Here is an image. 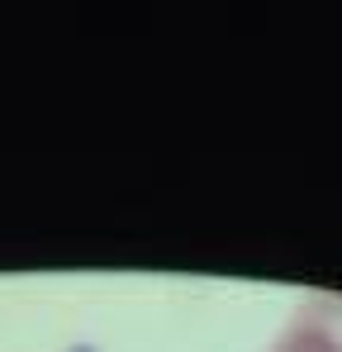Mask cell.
Returning <instances> with one entry per match:
<instances>
[{"instance_id":"6da1fadb","label":"cell","mask_w":342,"mask_h":352,"mask_svg":"<svg viewBox=\"0 0 342 352\" xmlns=\"http://www.w3.org/2000/svg\"><path fill=\"white\" fill-rule=\"evenodd\" d=\"M271 352H342V295H314L295 309Z\"/></svg>"}]
</instances>
